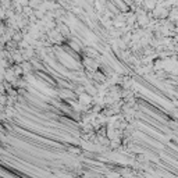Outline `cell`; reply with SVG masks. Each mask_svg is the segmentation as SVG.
Instances as JSON below:
<instances>
[{
    "label": "cell",
    "instance_id": "obj_1",
    "mask_svg": "<svg viewBox=\"0 0 178 178\" xmlns=\"http://www.w3.org/2000/svg\"><path fill=\"white\" fill-rule=\"evenodd\" d=\"M167 14H169V11L164 7H157V9H154V15H157V17H166Z\"/></svg>",
    "mask_w": 178,
    "mask_h": 178
}]
</instances>
